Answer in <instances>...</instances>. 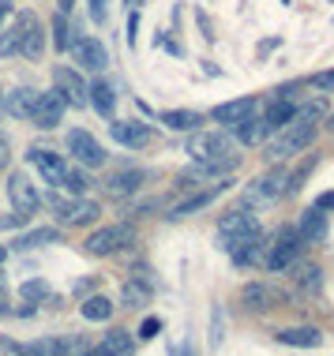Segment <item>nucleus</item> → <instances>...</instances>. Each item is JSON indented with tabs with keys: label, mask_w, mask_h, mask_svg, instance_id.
<instances>
[{
	"label": "nucleus",
	"mask_w": 334,
	"mask_h": 356,
	"mask_svg": "<svg viewBox=\"0 0 334 356\" xmlns=\"http://www.w3.org/2000/svg\"><path fill=\"white\" fill-rule=\"evenodd\" d=\"M316 139V124H304V120H289L278 128V136L267 143V161L271 165H278V161L293 158V154L308 150V143Z\"/></svg>",
	"instance_id": "nucleus-1"
},
{
	"label": "nucleus",
	"mask_w": 334,
	"mask_h": 356,
	"mask_svg": "<svg viewBox=\"0 0 334 356\" xmlns=\"http://www.w3.org/2000/svg\"><path fill=\"white\" fill-rule=\"evenodd\" d=\"M301 248H304V240L297 229H278L274 233V244H267V255H263V270H271V274H282V270H289L293 263L301 259Z\"/></svg>",
	"instance_id": "nucleus-2"
},
{
	"label": "nucleus",
	"mask_w": 334,
	"mask_h": 356,
	"mask_svg": "<svg viewBox=\"0 0 334 356\" xmlns=\"http://www.w3.org/2000/svg\"><path fill=\"white\" fill-rule=\"evenodd\" d=\"M42 203H49L64 225H94V221H98V214H102L98 203H90V199H75L72 191H68V199H64L61 191H53V195H42Z\"/></svg>",
	"instance_id": "nucleus-3"
},
{
	"label": "nucleus",
	"mask_w": 334,
	"mask_h": 356,
	"mask_svg": "<svg viewBox=\"0 0 334 356\" xmlns=\"http://www.w3.org/2000/svg\"><path fill=\"white\" fill-rule=\"evenodd\" d=\"M237 150V139L229 136V131L214 128V131H192V139H188V154H192V161H207V158H222V154H233Z\"/></svg>",
	"instance_id": "nucleus-4"
},
{
	"label": "nucleus",
	"mask_w": 334,
	"mask_h": 356,
	"mask_svg": "<svg viewBox=\"0 0 334 356\" xmlns=\"http://www.w3.org/2000/svg\"><path fill=\"white\" fill-rule=\"evenodd\" d=\"M26 161L38 169V177H42L49 188H64V177H68V169H72L64 154L45 150V147H31V150H26Z\"/></svg>",
	"instance_id": "nucleus-5"
},
{
	"label": "nucleus",
	"mask_w": 334,
	"mask_h": 356,
	"mask_svg": "<svg viewBox=\"0 0 334 356\" xmlns=\"http://www.w3.org/2000/svg\"><path fill=\"white\" fill-rule=\"evenodd\" d=\"M64 53H72V60L79 64V68H87V72H106L109 68V53H106V45H102L98 38L75 34Z\"/></svg>",
	"instance_id": "nucleus-6"
},
{
	"label": "nucleus",
	"mask_w": 334,
	"mask_h": 356,
	"mask_svg": "<svg viewBox=\"0 0 334 356\" xmlns=\"http://www.w3.org/2000/svg\"><path fill=\"white\" fill-rule=\"evenodd\" d=\"M136 240V229L132 225H102V229H94V233L87 236V252L90 255H113V252H120L124 244H132Z\"/></svg>",
	"instance_id": "nucleus-7"
},
{
	"label": "nucleus",
	"mask_w": 334,
	"mask_h": 356,
	"mask_svg": "<svg viewBox=\"0 0 334 356\" xmlns=\"http://www.w3.org/2000/svg\"><path fill=\"white\" fill-rule=\"evenodd\" d=\"M8 199H12V207L19 210V214H26L31 218L38 207H42V191H38V184L26 172H8Z\"/></svg>",
	"instance_id": "nucleus-8"
},
{
	"label": "nucleus",
	"mask_w": 334,
	"mask_h": 356,
	"mask_svg": "<svg viewBox=\"0 0 334 356\" xmlns=\"http://www.w3.org/2000/svg\"><path fill=\"white\" fill-rule=\"evenodd\" d=\"M68 154L79 165H87V169H98V165H106V147H102L98 139L90 136V131H83V128H75V131H68Z\"/></svg>",
	"instance_id": "nucleus-9"
},
{
	"label": "nucleus",
	"mask_w": 334,
	"mask_h": 356,
	"mask_svg": "<svg viewBox=\"0 0 334 356\" xmlns=\"http://www.w3.org/2000/svg\"><path fill=\"white\" fill-rule=\"evenodd\" d=\"M225 188H229V177H222V180H211V184H207L203 191H196L192 199H180V203H173V207H169V214H166V218H169V221L192 218L196 210H207V207H211V203H214L218 195H222Z\"/></svg>",
	"instance_id": "nucleus-10"
},
{
	"label": "nucleus",
	"mask_w": 334,
	"mask_h": 356,
	"mask_svg": "<svg viewBox=\"0 0 334 356\" xmlns=\"http://www.w3.org/2000/svg\"><path fill=\"white\" fill-rule=\"evenodd\" d=\"M285 177H289L285 169H271V172H263V177H255L252 184L244 188L248 207H252V203H271V199L285 195Z\"/></svg>",
	"instance_id": "nucleus-11"
},
{
	"label": "nucleus",
	"mask_w": 334,
	"mask_h": 356,
	"mask_svg": "<svg viewBox=\"0 0 334 356\" xmlns=\"http://www.w3.org/2000/svg\"><path fill=\"white\" fill-rule=\"evenodd\" d=\"M53 90L64 98V105H75V109L90 105V102H87V90H90V86L83 83V75L72 72V68H56V72H53Z\"/></svg>",
	"instance_id": "nucleus-12"
},
{
	"label": "nucleus",
	"mask_w": 334,
	"mask_h": 356,
	"mask_svg": "<svg viewBox=\"0 0 334 356\" xmlns=\"http://www.w3.org/2000/svg\"><path fill=\"white\" fill-rule=\"evenodd\" d=\"M252 229H260V221H255L252 207H248V210H225V214L218 218V240H222V248H229L237 236L252 233Z\"/></svg>",
	"instance_id": "nucleus-13"
},
{
	"label": "nucleus",
	"mask_w": 334,
	"mask_h": 356,
	"mask_svg": "<svg viewBox=\"0 0 334 356\" xmlns=\"http://www.w3.org/2000/svg\"><path fill=\"white\" fill-rule=\"evenodd\" d=\"M237 169V154H222V158H207V161H192V169L184 172L188 188H196L199 180H222Z\"/></svg>",
	"instance_id": "nucleus-14"
},
{
	"label": "nucleus",
	"mask_w": 334,
	"mask_h": 356,
	"mask_svg": "<svg viewBox=\"0 0 334 356\" xmlns=\"http://www.w3.org/2000/svg\"><path fill=\"white\" fill-rule=\"evenodd\" d=\"M31 120H34L42 131H53L56 124L64 120V98H61L56 90H38V102H34Z\"/></svg>",
	"instance_id": "nucleus-15"
},
{
	"label": "nucleus",
	"mask_w": 334,
	"mask_h": 356,
	"mask_svg": "<svg viewBox=\"0 0 334 356\" xmlns=\"http://www.w3.org/2000/svg\"><path fill=\"white\" fill-rule=\"evenodd\" d=\"M109 131H113V139H117L120 147H128V150H143L150 139H154L150 124H143V120H113Z\"/></svg>",
	"instance_id": "nucleus-16"
},
{
	"label": "nucleus",
	"mask_w": 334,
	"mask_h": 356,
	"mask_svg": "<svg viewBox=\"0 0 334 356\" xmlns=\"http://www.w3.org/2000/svg\"><path fill=\"white\" fill-rule=\"evenodd\" d=\"M34 102H38L34 86H15V90H8L4 98H0V109H4L8 117H15V120H31Z\"/></svg>",
	"instance_id": "nucleus-17"
},
{
	"label": "nucleus",
	"mask_w": 334,
	"mask_h": 356,
	"mask_svg": "<svg viewBox=\"0 0 334 356\" xmlns=\"http://www.w3.org/2000/svg\"><path fill=\"white\" fill-rule=\"evenodd\" d=\"M297 233H301L304 244H319V240H327V210L308 207V210L297 218Z\"/></svg>",
	"instance_id": "nucleus-18"
},
{
	"label": "nucleus",
	"mask_w": 334,
	"mask_h": 356,
	"mask_svg": "<svg viewBox=\"0 0 334 356\" xmlns=\"http://www.w3.org/2000/svg\"><path fill=\"white\" fill-rule=\"evenodd\" d=\"M255 109H260V105H255V98H233V102H222V105H214L211 120L225 124V128H233V124H241L244 117H252Z\"/></svg>",
	"instance_id": "nucleus-19"
},
{
	"label": "nucleus",
	"mask_w": 334,
	"mask_h": 356,
	"mask_svg": "<svg viewBox=\"0 0 334 356\" xmlns=\"http://www.w3.org/2000/svg\"><path fill=\"white\" fill-rule=\"evenodd\" d=\"M260 248H263V229H252V233L237 236L225 252L233 255L237 266H248V263H255V259H260Z\"/></svg>",
	"instance_id": "nucleus-20"
},
{
	"label": "nucleus",
	"mask_w": 334,
	"mask_h": 356,
	"mask_svg": "<svg viewBox=\"0 0 334 356\" xmlns=\"http://www.w3.org/2000/svg\"><path fill=\"white\" fill-rule=\"evenodd\" d=\"M241 304L248 307V312H267V307L278 304V293H274L267 282H248L241 289Z\"/></svg>",
	"instance_id": "nucleus-21"
},
{
	"label": "nucleus",
	"mask_w": 334,
	"mask_h": 356,
	"mask_svg": "<svg viewBox=\"0 0 334 356\" xmlns=\"http://www.w3.org/2000/svg\"><path fill=\"white\" fill-rule=\"evenodd\" d=\"M34 23H38V15H34V12H19V15H15V23H12V31L0 38V56L19 53V45H23V38H26V31H31Z\"/></svg>",
	"instance_id": "nucleus-22"
},
{
	"label": "nucleus",
	"mask_w": 334,
	"mask_h": 356,
	"mask_svg": "<svg viewBox=\"0 0 334 356\" xmlns=\"http://www.w3.org/2000/svg\"><path fill=\"white\" fill-rule=\"evenodd\" d=\"M267 136H271V128H267V120L263 117H244L241 124H233V139L237 143H244V147H255V143H263Z\"/></svg>",
	"instance_id": "nucleus-23"
},
{
	"label": "nucleus",
	"mask_w": 334,
	"mask_h": 356,
	"mask_svg": "<svg viewBox=\"0 0 334 356\" xmlns=\"http://www.w3.org/2000/svg\"><path fill=\"white\" fill-rule=\"evenodd\" d=\"M274 338L282 345H293V349H316V345H323V334L316 326H289V330H278Z\"/></svg>",
	"instance_id": "nucleus-24"
},
{
	"label": "nucleus",
	"mask_w": 334,
	"mask_h": 356,
	"mask_svg": "<svg viewBox=\"0 0 334 356\" xmlns=\"http://www.w3.org/2000/svg\"><path fill=\"white\" fill-rule=\"evenodd\" d=\"M293 113H297V102L289 98V90H282V98H274L271 105H267L263 120H267V128H271V131H278L282 124L293 120Z\"/></svg>",
	"instance_id": "nucleus-25"
},
{
	"label": "nucleus",
	"mask_w": 334,
	"mask_h": 356,
	"mask_svg": "<svg viewBox=\"0 0 334 356\" xmlns=\"http://www.w3.org/2000/svg\"><path fill=\"white\" fill-rule=\"evenodd\" d=\"M143 180H147V172H139V169H120V172H113V177L106 180V188H109V195L124 199V195H136Z\"/></svg>",
	"instance_id": "nucleus-26"
},
{
	"label": "nucleus",
	"mask_w": 334,
	"mask_h": 356,
	"mask_svg": "<svg viewBox=\"0 0 334 356\" xmlns=\"http://www.w3.org/2000/svg\"><path fill=\"white\" fill-rule=\"evenodd\" d=\"M90 356H132V334H128V330H109V334H102L98 349H90Z\"/></svg>",
	"instance_id": "nucleus-27"
},
{
	"label": "nucleus",
	"mask_w": 334,
	"mask_h": 356,
	"mask_svg": "<svg viewBox=\"0 0 334 356\" xmlns=\"http://www.w3.org/2000/svg\"><path fill=\"white\" fill-rule=\"evenodd\" d=\"M289 270H293V282H297L304 293H319V289H323V270H319V263H301V259H297Z\"/></svg>",
	"instance_id": "nucleus-28"
},
{
	"label": "nucleus",
	"mask_w": 334,
	"mask_h": 356,
	"mask_svg": "<svg viewBox=\"0 0 334 356\" xmlns=\"http://www.w3.org/2000/svg\"><path fill=\"white\" fill-rule=\"evenodd\" d=\"M158 120L173 131H196L199 124H203V117H199L196 109H166V113H158Z\"/></svg>",
	"instance_id": "nucleus-29"
},
{
	"label": "nucleus",
	"mask_w": 334,
	"mask_h": 356,
	"mask_svg": "<svg viewBox=\"0 0 334 356\" xmlns=\"http://www.w3.org/2000/svg\"><path fill=\"white\" fill-rule=\"evenodd\" d=\"M79 312H83L87 323H109L113 319V300L102 296V293H94V296H87V300L79 304Z\"/></svg>",
	"instance_id": "nucleus-30"
},
{
	"label": "nucleus",
	"mask_w": 334,
	"mask_h": 356,
	"mask_svg": "<svg viewBox=\"0 0 334 356\" xmlns=\"http://www.w3.org/2000/svg\"><path fill=\"white\" fill-rule=\"evenodd\" d=\"M87 102L102 113V117H113V109H117V94H113V86H109V83H102V79L87 90Z\"/></svg>",
	"instance_id": "nucleus-31"
},
{
	"label": "nucleus",
	"mask_w": 334,
	"mask_h": 356,
	"mask_svg": "<svg viewBox=\"0 0 334 356\" xmlns=\"http://www.w3.org/2000/svg\"><path fill=\"white\" fill-rule=\"evenodd\" d=\"M61 240H64V233H61V229H31V233H26V236H19L15 240V248H19V252H31V248H42V244H61Z\"/></svg>",
	"instance_id": "nucleus-32"
},
{
	"label": "nucleus",
	"mask_w": 334,
	"mask_h": 356,
	"mask_svg": "<svg viewBox=\"0 0 334 356\" xmlns=\"http://www.w3.org/2000/svg\"><path fill=\"white\" fill-rule=\"evenodd\" d=\"M147 304H150V285L147 282H124L120 307H147Z\"/></svg>",
	"instance_id": "nucleus-33"
},
{
	"label": "nucleus",
	"mask_w": 334,
	"mask_h": 356,
	"mask_svg": "<svg viewBox=\"0 0 334 356\" xmlns=\"http://www.w3.org/2000/svg\"><path fill=\"white\" fill-rule=\"evenodd\" d=\"M327 98H312V102H304L297 105V113H293V120H304V124H319L323 117H327Z\"/></svg>",
	"instance_id": "nucleus-34"
},
{
	"label": "nucleus",
	"mask_w": 334,
	"mask_h": 356,
	"mask_svg": "<svg viewBox=\"0 0 334 356\" xmlns=\"http://www.w3.org/2000/svg\"><path fill=\"white\" fill-rule=\"evenodd\" d=\"M42 49H45V38H42V23H34L31 31H26L23 45H19V53H23V56H31V60H38V56H42Z\"/></svg>",
	"instance_id": "nucleus-35"
},
{
	"label": "nucleus",
	"mask_w": 334,
	"mask_h": 356,
	"mask_svg": "<svg viewBox=\"0 0 334 356\" xmlns=\"http://www.w3.org/2000/svg\"><path fill=\"white\" fill-rule=\"evenodd\" d=\"M64 188L72 191V195H87L90 191V177L83 169H68V177H64Z\"/></svg>",
	"instance_id": "nucleus-36"
},
{
	"label": "nucleus",
	"mask_w": 334,
	"mask_h": 356,
	"mask_svg": "<svg viewBox=\"0 0 334 356\" xmlns=\"http://www.w3.org/2000/svg\"><path fill=\"white\" fill-rule=\"evenodd\" d=\"M75 38V31L68 26V19H64V12L56 15V23H53V42H56V49H68V42Z\"/></svg>",
	"instance_id": "nucleus-37"
},
{
	"label": "nucleus",
	"mask_w": 334,
	"mask_h": 356,
	"mask_svg": "<svg viewBox=\"0 0 334 356\" xmlns=\"http://www.w3.org/2000/svg\"><path fill=\"white\" fill-rule=\"evenodd\" d=\"M312 169H316V158H308L297 172H289V177H285V191H301V184L308 180V172H312Z\"/></svg>",
	"instance_id": "nucleus-38"
},
{
	"label": "nucleus",
	"mask_w": 334,
	"mask_h": 356,
	"mask_svg": "<svg viewBox=\"0 0 334 356\" xmlns=\"http://www.w3.org/2000/svg\"><path fill=\"white\" fill-rule=\"evenodd\" d=\"M19 293H23L26 300H45V296H49V285H45L42 277H31V282H23V289H19Z\"/></svg>",
	"instance_id": "nucleus-39"
},
{
	"label": "nucleus",
	"mask_w": 334,
	"mask_h": 356,
	"mask_svg": "<svg viewBox=\"0 0 334 356\" xmlns=\"http://www.w3.org/2000/svg\"><path fill=\"white\" fill-rule=\"evenodd\" d=\"M158 334H161V319L147 315V319H143V326H139V338H143V341H150V338H158Z\"/></svg>",
	"instance_id": "nucleus-40"
},
{
	"label": "nucleus",
	"mask_w": 334,
	"mask_h": 356,
	"mask_svg": "<svg viewBox=\"0 0 334 356\" xmlns=\"http://www.w3.org/2000/svg\"><path fill=\"white\" fill-rule=\"evenodd\" d=\"M312 86H319V90H334V72H319V75H312Z\"/></svg>",
	"instance_id": "nucleus-41"
},
{
	"label": "nucleus",
	"mask_w": 334,
	"mask_h": 356,
	"mask_svg": "<svg viewBox=\"0 0 334 356\" xmlns=\"http://www.w3.org/2000/svg\"><path fill=\"white\" fill-rule=\"evenodd\" d=\"M90 19L94 23H106V0H90Z\"/></svg>",
	"instance_id": "nucleus-42"
},
{
	"label": "nucleus",
	"mask_w": 334,
	"mask_h": 356,
	"mask_svg": "<svg viewBox=\"0 0 334 356\" xmlns=\"http://www.w3.org/2000/svg\"><path fill=\"white\" fill-rule=\"evenodd\" d=\"M23 221H26V214H19V210H15V214L0 218V229H15V225H23Z\"/></svg>",
	"instance_id": "nucleus-43"
},
{
	"label": "nucleus",
	"mask_w": 334,
	"mask_h": 356,
	"mask_svg": "<svg viewBox=\"0 0 334 356\" xmlns=\"http://www.w3.org/2000/svg\"><path fill=\"white\" fill-rule=\"evenodd\" d=\"M136 26H139V12L128 15V45H136Z\"/></svg>",
	"instance_id": "nucleus-44"
},
{
	"label": "nucleus",
	"mask_w": 334,
	"mask_h": 356,
	"mask_svg": "<svg viewBox=\"0 0 334 356\" xmlns=\"http://www.w3.org/2000/svg\"><path fill=\"white\" fill-rule=\"evenodd\" d=\"M316 207L319 210H334V191H323V195L316 199Z\"/></svg>",
	"instance_id": "nucleus-45"
},
{
	"label": "nucleus",
	"mask_w": 334,
	"mask_h": 356,
	"mask_svg": "<svg viewBox=\"0 0 334 356\" xmlns=\"http://www.w3.org/2000/svg\"><path fill=\"white\" fill-rule=\"evenodd\" d=\"M196 15H199V26H203V38L211 42V38H214V31H211V19H207L203 12H196Z\"/></svg>",
	"instance_id": "nucleus-46"
},
{
	"label": "nucleus",
	"mask_w": 334,
	"mask_h": 356,
	"mask_svg": "<svg viewBox=\"0 0 334 356\" xmlns=\"http://www.w3.org/2000/svg\"><path fill=\"white\" fill-rule=\"evenodd\" d=\"M8 12H12V0H0V26H4V19H8Z\"/></svg>",
	"instance_id": "nucleus-47"
},
{
	"label": "nucleus",
	"mask_w": 334,
	"mask_h": 356,
	"mask_svg": "<svg viewBox=\"0 0 334 356\" xmlns=\"http://www.w3.org/2000/svg\"><path fill=\"white\" fill-rule=\"evenodd\" d=\"M4 154H8V139L0 136V161H4Z\"/></svg>",
	"instance_id": "nucleus-48"
},
{
	"label": "nucleus",
	"mask_w": 334,
	"mask_h": 356,
	"mask_svg": "<svg viewBox=\"0 0 334 356\" xmlns=\"http://www.w3.org/2000/svg\"><path fill=\"white\" fill-rule=\"evenodd\" d=\"M72 4L75 0H61V12H72Z\"/></svg>",
	"instance_id": "nucleus-49"
},
{
	"label": "nucleus",
	"mask_w": 334,
	"mask_h": 356,
	"mask_svg": "<svg viewBox=\"0 0 334 356\" xmlns=\"http://www.w3.org/2000/svg\"><path fill=\"white\" fill-rule=\"evenodd\" d=\"M327 131L334 136V113H327Z\"/></svg>",
	"instance_id": "nucleus-50"
},
{
	"label": "nucleus",
	"mask_w": 334,
	"mask_h": 356,
	"mask_svg": "<svg viewBox=\"0 0 334 356\" xmlns=\"http://www.w3.org/2000/svg\"><path fill=\"white\" fill-rule=\"evenodd\" d=\"M0 98H4V94H0Z\"/></svg>",
	"instance_id": "nucleus-51"
}]
</instances>
